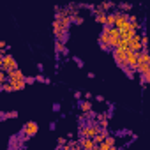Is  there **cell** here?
<instances>
[{"instance_id":"1","label":"cell","mask_w":150,"mask_h":150,"mask_svg":"<svg viewBox=\"0 0 150 150\" xmlns=\"http://www.w3.org/2000/svg\"><path fill=\"white\" fill-rule=\"evenodd\" d=\"M103 127L99 125V124H90V125H83L81 127V131H80V136L81 138H94L99 131H101Z\"/></svg>"},{"instance_id":"2","label":"cell","mask_w":150,"mask_h":150,"mask_svg":"<svg viewBox=\"0 0 150 150\" xmlns=\"http://www.w3.org/2000/svg\"><path fill=\"white\" fill-rule=\"evenodd\" d=\"M0 67H2V69L7 72V71L18 69V62L14 60V57H13V55H9V53H4V55H2V65H0Z\"/></svg>"},{"instance_id":"3","label":"cell","mask_w":150,"mask_h":150,"mask_svg":"<svg viewBox=\"0 0 150 150\" xmlns=\"http://www.w3.org/2000/svg\"><path fill=\"white\" fill-rule=\"evenodd\" d=\"M53 32H55V37H57L58 41H62V42L67 41V30L60 25L58 20H55V23H53Z\"/></svg>"},{"instance_id":"4","label":"cell","mask_w":150,"mask_h":150,"mask_svg":"<svg viewBox=\"0 0 150 150\" xmlns=\"http://www.w3.org/2000/svg\"><path fill=\"white\" fill-rule=\"evenodd\" d=\"M99 44H101L103 50L110 51V27H106V25H104V28L99 35Z\"/></svg>"},{"instance_id":"5","label":"cell","mask_w":150,"mask_h":150,"mask_svg":"<svg viewBox=\"0 0 150 150\" xmlns=\"http://www.w3.org/2000/svg\"><path fill=\"white\" fill-rule=\"evenodd\" d=\"M143 48H146V46H143V44H141V41H139V35H138V34H136L134 37H131V39H127V50H132V51L139 53Z\"/></svg>"},{"instance_id":"6","label":"cell","mask_w":150,"mask_h":150,"mask_svg":"<svg viewBox=\"0 0 150 150\" xmlns=\"http://www.w3.org/2000/svg\"><path fill=\"white\" fill-rule=\"evenodd\" d=\"M113 27H117L118 30H122V28L129 27L127 14H125V13H115V25H113Z\"/></svg>"},{"instance_id":"7","label":"cell","mask_w":150,"mask_h":150,"mask_svg":"<svg viewBox=\"0 0 150 150\" xmlns=\"http://www.w3.org/2000/svg\"><path fill=\"white\" fill-rule=\"evenodd\" d=\"M111 51H113L115 62H117L122 69H125V50H124V48H113Z\"/></svg>"},{"instance_id":"8","label":"cell","mask_w":150,"mask_h":150,"mask_svg":"<svg viewBox=\"0 0 150 150\" xmlns=\"http://www.w3.org/2000/svg\"><path fill=\"white\" fill-rule=\"evenodd\" d=\"M37 131H39L37 122H27L25 127H23V136H25V138H32V136L37 134Z\"/></svg>"},{"instance_id":"9","label":"cell","mask_w":150,"mask_h":150,"mask_svg":"<svg viewBox=\"0 0 150 150\" xmlns=\"http://www.w3.org/2000/svg\"><path fill=\"white\" fill-rule=\"evenodd\" d=\"M136 34H138V32H136V30L129 25V27H125V28H122V30H120V39H125V41H127V39L134 37Z\"/></svg>"},{"instance_id":"10","label":"cell","mask_w":150,"mask_h":150,"mask_svg":"<svg viewBox=\"0 0 150 150\" xmlns=\"http://www.w3.org/2000/svg\"><path fill=\"white\" fill-rule=\"evenodd\" d=\"M80 148L92 150V148H97V145L94 143V139H92V138H81V139H80Z\"/></svg>"},{"instance_id":"11","label":"cell","mask_w":150,"mask_h":150,"mask_svg":"<svg viewBox=\"0 0 150 150\" xmlns=\"http://www.w3.org/2000/svg\"><path fill=\"white\" fill-rule=\"evenodd\" d=\"M9 83H11V87H13V90H21L27 83H25V78H14V80H9Z\"/></svg>"},{"instance_id":"12","label":"cell","mask_w":150,"mask_h":150,"mask_svg":"<svg viewBox=\"0 0 150 150\" xmlns=\"http://www.w3.org/2000/svg\"><path fill=\"white\" fill-rule=\"evenodd\" d=\"M136 71L139 74H146L150 72V62H145V64H136Z\"/></svg>"},{"instance_id":"13","label":"cell","mask_w":150,"mask_h":150,"mask_svg":"<svg viewBox=\"0 0 150 150\" xmlns=\"http://www.w3.org/2000/svg\"><path fill=\"white\" fill-rule=\"evenodd\" d=\"M106 136H108V132H106L104 129H101V131H99V132H97V134H96V136L92 138V139H94V143L97 145V143H101V141H104V139H106Z\"/></svg>"},{"instance_id":"14","label":"cell","mask_w":150,"mask_h":150,"mask_svg":"<svg viewBox=\"0 0 150 150\" xmlns=\"http://www.w3.org/2000/svg\"><path fill=\"white\" fill-rule=\"evenodd\" d=\"M127 20H129V25L138 32V28L141 27V25H139V21H138V18H136V16H127Z\"/></svg>"},{"instance_id":"15","label":"cell","mask_w":150,"mask_h":150,"mask_svg":"<svg viewBox=\"0 0 150 150\" xmlns=\"http://www.w3.org/2000/svg\"><path fill=\"white\" fill-rule=\"evenodd\" d=\"M55 50H57L58 53H64V55H67V48H65V42H62V41H57V44H55Z\"/></svg>"},{"instance_id":"16","label":"cell","mask_w":150,"mask_h":150,"mask_svg":"<svg viewBox=\"0 0 150 150\" xmlns=\"http://www.w3.org/2000/svg\"><path fill=\"white\" fill-rule=\"evenodd\" d=\"M111 6H113L111 2H103V4H99V6H97V7H96L94 11H104V13H106V11H108V9L111 7Z\"/></svg>"},{"instance_id":"17","label":"cell","mask_w":150,"mask_h":150,"mask_svg":"<svg viewBox=\"0 0 150 150\" xmlns=\"http://www.w3.org/2000/svg\"><path fill=\"white\" fill-rule=\"evenodd\" d=\"M106 27H113L115 25V13H111V14H106V23H104Z\"/></svg>"},{"instance_id":"18","label":"cell","mask_w":150,"mask_h":150,"mask_svg":"<svg viewBox=\"0 0 150 150\" xmlns=\"http://www.w3.org/2000/svg\"><path fill=\"white\" fill-rule=\"evenodd\" d=\"M90 108H92V104H90L88 101H83V103H80V110H81L83 113H88V111H90Z\"/></svg>"},{"instance_id":"19","label":"cell","mask_w":150,"mask_h":150,"mask_svg":"<svg viewBox=\"0 0 150 150\" xmlns=\"http://www.w3.org/2000/svg\"><path fill=\"white\" fill-rule=\"evenodd\" d=\"M148 81H150V72L141 74V83H148Z\"/></svg>"},{"instance_id":"20","label":"cell","mask_w":150,"mask_h":150,"mask_svg":"<svg viewBox=\"0 0 150 150\" xmlns=\"http://www.w3.org/2000/svg\"><path fill=\"white\" fill-rule=\"evenodd\" d=\"M118 7L122 9V13H125V11H129V9H131V4H120Z\"/></svg>"},{"instance_id":"21","label":"cell","mask_w":150,"mask_h":150,"mask_svg":"<svg viewBox=\"0 0 150 150\" xmlns=\"http://www.w3.org/2000/svg\"><path fill=\"white\" fill-rule=\"evenodd\" d=\"M7 48V42L6 41H0V50H6Z\"/></svg>"},{"instance_id":"22","label":"cell","mask_w":150,"mask_h":150,"mask_svg":"<svg viewBox=\"0 0 150 150\" xmlns=\"http://www.w3.org/2000/svg\"><path fill=\"white\" fill-rule=\"evenodd\" d=\"M0 76H7V72H6V71H4L2 67H0Z\"/></svg>"}]
</instances>
